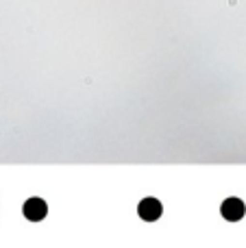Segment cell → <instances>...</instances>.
Wrapping results in <instances>:
<instances>
[{
	"mask_svg": "<svg viewBox=\"0 0 246 248\" xmlns=\"http://www.w3.org/2000/svg\"><path fill=\"white\" fill-rule=\"evenodd\" d=\"M46 202L42 201V198H31V201L24 202V216L29 220H33V222H37V220H42L44 216H46Z\"/></svg>",
	"mask_w": 246,
	"mask_h": 248,
	"instance_id": "cell-1",
	"label": "cell"
},
{
	"mask_svg": "<svg viewBox=\"0 0 246 248\" xmlns=\"http://www.w3.org/2000/svg\"><path fill=\"white\" fill-rule=\"evenodd\" d=\"M138 211L146 222H153V220H157L161 216V205H159V201H155V198H146V201L139 202Z\"/></svg>",
	"mask_w": 246,
	"mask_h": 248,
	"instance_id": "cell-2",
	"label": "cell"
},
{
	"mask_svg": "<svg viewBox=\"0 0 246 248\" xmlns=\"http://www.w3.org/2000/svg\"><path fill=\"white\" fill-rule=\"evenodd\" d=\"M222 216H225L227 220H231V222L240 220L244 216L242 201H238V198H229V201H225V205H222Z\"/></svg>",
	"mask_w": 246,
	"mask_h": 248,
	"instance_id": "cell-3",
	"label": "cell"
}]
</instances>
